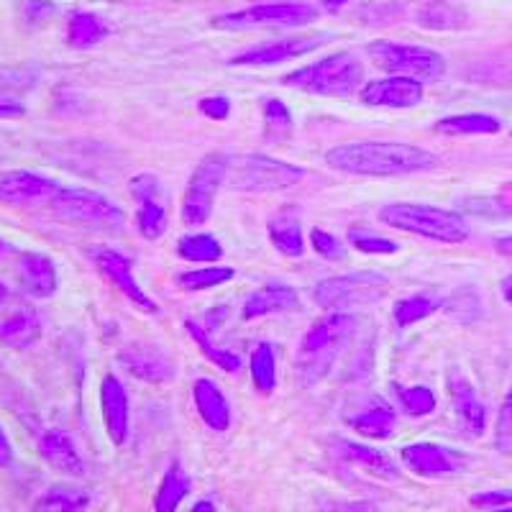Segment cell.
I'll return each mask as SVG.
<instances>
[{
	"label": "cell",
	"instance_id": "6da1fadb",
	"mask_svg": "<svg viewBox=\"0 0 512 512\" xmlns=\"http://www.w3.org/2000/svg\"><path fill=\"white\" fill-rule=\"evenodd\" d=\"M328 167L359 177H402L425 172L436 164V157L413 144L395 141H361L336 146L326 154Z\"/></svg>",
	"mask_w": 512,
	"mask_h": 512
},
{
	"label": "cell",
	"instance_id": "7a4b0ae2",
	"mask_svg": "<svg viewBox=\"0 0 512 512\" xmlns=\"http://www.w3.org/2000/svg\"><path fill=\"white\" fill-rule=\"evenodd\" d=\"M356 331V318L346 313H331L308 328L295 356L297 377L305 387H313L331 372L333 361L346 349Z\"/></svg>",
	"mask_w": 512,
	"mask_h": 512
},
{
	"label": "cell",
	"instance_id": "3957f363",
	"mask_svg": "<svg viewBox=\"0 0 512 512\" xmlns=\"http://www.w3.org/2000/svg\"><path fill=\"white\" fill-rule=\"evenodd\" d=\"M382 223L397 231H408L423 239L441 241V244H461L469 239V226L459 213L433 208L420 203H395L384 205L379 213Z\"/></svg>",
	"mask_w": 512,
	"mask_h": 512
},
{
	"label": "cell",
	"instance_id": "277c9868",
	"mask_svg": "<svg viewBox=\"0 0 512 512\" xmlns=\"http://www.w3.org/2000/svg\"><path fill=\"white\" fill-rule=\"evenodd\" d=\"M364 80V67L349 52H338L323 57L310 67H300L292 75H285V85L303 90L310 95H328V98H344L359 90Z\"/></svg>",
	"mask_w": 512,
	"mask_h": 512
},
{
	"label": "cell",
	"instance_id": "5b68a950",
	"mask_svg": "<svg viewBox=\"0 0 512 512\" xmlns=\"http://www.w3.org/2000/svg\"><path fill=\"white\" fill-rule=\"evenodd\" d=\"M303 177V167L264 157V154H244V157L228 159L226 185L236 192H274L297 185Z\"/></svg>",
	"mask_w": 512,
	"mask_h": 512
},
{
	"label": "cell",
	"instance_id": "8992f818",
	"mask_svg": "<svg viewBox=\"0 0 512 512\" xmlns=\"http://www.w3.org/2000/svg\"><path fill=\"white\" fill-rule=\"evenodd\" d=\"M387 290H390V280L382 272L338 274L315 287V303L323 310L341 313V310L359 308V305L379 303Z\"/></svg>",
	"mask_w": 512,
	"mask_h": 512
},
{
	"label": "cell",
	"instance_id": "52a82bcc",
	"mask_svg": "<svg viewBox=\"0 0 512 512\" xmlns=\"http://www.w3.org/2000/svg\"><path fill=\"white\" fill-rule=\"evenodd\" d=\"M47 205L57 221L70 223V226L100 228V231H113L123 226V210L98 192L59 187V192Z\"/></svg>",
	"mask_w": 512,
	"mask_h": 512
},
{
	"label": "cell",
	"instance_id": "ba28073f",
	"mask_svg": "<svg viewBox=\"0 0 512 512\" xmlns=\"http://www.w3.org/2000/svg\"><path fill=\"white\" fill-rule=\"evenodd\" d=\"M369 57L379 70L413 80H438L446 72V59L428 47L400 44V41H374L369 44Z\"/></svg>",
	"mask_w": 512,
	"mask_h": 512
},
{
	"label": "cell",
	"instance_id": "9c48e42d",
	"mask_svg": "<svg viewBox=\"0 0 512 512\" xmlns=\"http://www.w3.org/2000/svg\"><path fill=\"white\" fill-rule=\"evenodd\" d=\"M228 159L231 157H226L221 152L205 154L198 162V167H195V172L190 175L185 200H182V221L187 226H200V223H205L210 218L213 205H216L218 190L226 182Z\"/></svg>",
	"mask_w": 512,
	"mask_h": 512
},
{
	"label": "cell",
	"instance_id": "30bf717a",
	"mask_svg": "<svg viewBox=\"0 0 512 512\" xmlns=\"http://www.w3.org/2000/svg\"><path fill=\"white\" fill-rule=\"evenodd\" d=\"M318 18V8L308 3H262L216 16L210 24L218 31H246L254 26H308Z\"/></svg>",
	"mask_w": 512,
	"mask_h": 512
},
{
	"label": "cell",
	"instance_id": "8fae6325",
	"mask_svg": "<svg viewBox=\"0 0 512 512\" xmlns=\"http://www.w3.org/2000/svg\"><path fill=\"white\" fill-rule=\"evenodd\" d=\"M90 259H93L95 267H98L100 272H103L105 277H108V280L136 305V308H141L144 313H159L157 303H154L152 297L146 295V292L141 290L139 282H136L134 267H131V259H128V256H123L121 251L116 249H108V246H95V249H90Z\"/></svg>",
	"mask_w": 512,
	"mask_h": 512
},
{
	"label": "cell",
	"instance_id": "7c38bea8",
	"mask_svg": "<svg viewBox=\"0 0 512 512\" xmlns=\"http://www.w3.org/2000/svg\"><path fill=\"white\" fill-rule=\"evenodd\" d=\"M118 361H121V367L126 369L131 377L139 379V382L164 384L172 382L177 374L172 356L154 344H128L126 349L118 354Z\"/></svg>",
	"mask_w": 512,
	"mask_h": 512
},
{
	"label": "cell",
	"instance_id": "4fadbf2b",
	"mask_svg": "<svg viewBox=\"0 0 512 512\" xmlns=\"http://www.w3.org/2000/svg\"><path fill=\"white\" fill-rule=\"evenodd\" d=\"M331 36H292V39H280V41H267V44H259V47H251L246 52L236 54L231 59V64H244V67H269V64H282L290 62L295 57H303V54L315 52L318 47H323Z\"/></svg>",
	"mask_w": 512,
	"mask_h": 512
},
{
	"label": "cell",
	"instance_id": "5bb4252c",
	"mask_svg": "<svg viewBox=\"0 0 512 512\" xmlns=\"http://www.w3.org/2000/svg\"><path fill=\"white\" fill-rule=\"evenodd\" d=\"M57 192V182L47 175H39V172L16 169V172H6L0 177V203L6 205L49 203Z\"/></svg>",
	"mask_w": 512,
	"mask_h": 512
},
{
	"label": "cell",
	"instance_id": "9a60e30c",
	"mask_svg": "<svg viewBox=\"0 0 512 512\" xmlns=\"http://www.w3.org/2000/svg\"><path fill=\"white\" fill-rule=\"evenodd\" d=\"M402 464L418 477H446V474L459 472L464 461L456 451L436 443H413L400 451Z\"/></svg>",
	"mask_w": 512,
	"mask_h": 512
},
{
	"label": "cell",
	"instance_id": "2e32d148",
	"mask_svg": "<svg viewBox=\"0 0 512 512\" xmlns=\"http://www.w3.org/2000/svg\"><path fill=\"white\" fill-rule=\"evenodd\" d=\"M16 277L21 290L29 297H52L59 287V274L52 256L41 251H26L16 264Z\"/></svg>",
	"mask_w": 512,
	"mask_h": 512
},
{
	"label": "cell",
	"instance_id": "e0dca14e",
	"mask_svg": "<svg viewBox=\"0 0 512 512\" xmlns=\"http://www.w3.org/2000/svg\"><path fill=\"white\" fill-rule=\"evenodd\" d=\"M361 100L367 105H379V108H413L423 100V85L413 77H384V80L369 82Z\"/></svg>",
	"mask_w": 512,
	"mask_h": 512
},
{
	"label": "cell",
	"instance_id": "ac0fdd59",
	"mask_svg": "<svg viewBox=\"0 0 512 512\" xmlns=\"http://www.w3.org/2000/svg\"><path fill=\"white\" fill-rule=\"evenodd\" d=\"M346 423H349L359 436L384 441V438H390L392 433H395L397 415L395 408H392L387 400H382V397H367V400L356 405L354 415H349Z\"/></svg>",
	"mask_w": 512,
	"mask_h": 512
},
{
	"label": "cell",
	"instance_id": "d6986e66",
	"mask_svg": "<svg viewBox=\"0 0 512 512\" xmlns=\"http://www.w3.org/2000/svg\"><path fill=\"white\" fill-rule=\"evenodd\" d=\"M100 410H103V425L108 438L116 446H123L128 438V395L113 374L100 382Z\"/></svg>",
	"mask_w": 512,
	"mask_h": 512
},
{
	"label": "cell",
	"instance_id": "ffe728a7",
	"mask_svg": "<svg viewBox=\"0 0 512 512\" xmlns=\"http://www.w3.org/2000/svg\"><path fill=\"white\" fill-rule=\"evenodd\" d=\"M448 395H451V402H454L461 428L474 438L482 436L484 428H487V410H484L482 400L477 397L469 379L461 377V374H451L448 377Z\"/></svg>",
	"mask_w": 512,
	"mask_h": 512
},
{
	"label": "cell",
	"instance_id": "44dd1931",
	"mask_svg": "<svg viewBox=\"0 0 512 512\" xmlns=\"http://www.w3.org/2000/svg\"><path fill=\"white\" fill-rule=\"evenodd\" d=\"M39 454L54 472L64 474V477H82L85 474V461H82L75 441L64 431L52 428V431L44 433L39 438Z\"/></svg>",
	"mask_w": 512,
	"mask_h": 512
},
{
	"label": "cell",
	"instance_id": "7402d4cb",
	"mask_svg": "<svg viewBox=\"0 0 512 512\" xmlns=\"http://www.w3.org/2000/svg\"><path fill=\"white\" fill-rule=\"evenodd\" d=\"M41 320L39 313L29 305H18L0 315V344L8 349H29L39 341Z\"/></svg>",
	"mask_w": 512,
	"mask_h": 512
},
{
	"label": "cell",
	"instance_id": "603a6c76",
	"mask_svg": "<svg viewBox=\"0 0 512 512\" xmlns=\"http://www.w3.org/2000/svg\"><path fill=\"white\" fill-rule=\"evenodd\" d=\"M269 241L277 246V251H282L285 256L292 259H300L305 254V239H303V226H300V216H297V208L292 205H282L267 223Z\"/></svg>",
	"mask_w": 512,
	"mask_h": 512
},
{
	"label": "cell",
	"instance_id": "cb8c5ba5",
	"mask_svg": "<svg viewBox=\"0 0 512 512\" xmlns=\"http://www.w3.org/2000/svg\"><path fill=\"white\" fill-rule=\"evenodd\" d=\"M192 397H195V408H198L200 418L213 431H228L231 425V405H228L226 395L221 392L216 382L210 379H198L192 387Z\"/></svg>",
	"mask_w": 512,
	"mask_h": 512
},
{
	"label": "cell",
	"instance_id": "d4e9b609",
	"mask_svg": "<svg viewBox=\"0 0 512 512\" xmlns=\"http://www.w3.org/2000/svg\"><path fill=\"white\" fill-rule=\"evenodd\" d=\"M338 454H341V459L344 461H349V464L359 466V469H364L367 474H372V477H379V479L400 477V469H397L395 461L374 446H364V443H354V441H341L338 443Z\"/></svg>",
	"mask_w": 512,
	"mask_h": 512
},
{
	"label": "cell",
	"instance_id": "484cf974",
	"mask_svg": "<svg viewBox=\"0 0 512 512\" xmlns=\"http://www.w3.org/2000/svg\"><path fill=\"white\" fill-rule=\"evenodd\" d=\"M300 308V297L292 287L285 285H269L256 290L254 295H249L244 305V320L262 318L269 313H282V310Z\"/></svg>",
	"mask_w": 512,
	"mask_h": 512
},
{
	"label": "cell",
	"instance_id": "4316f807",
	"mask_svg": "<svg viewBox=\"0 0 512 512\" xmlns=\"http://www.w3.org/2000/svg\"><path fill=\"white\" fill-rule=\"evenodd\" d=\"M192 479L180 464H172L164 474L162 484H159L157 495H154V510L157 512H177L185 497L190 495Z\"/></svg>",
	"mask_w": 512,
	"mask_h": 512
},
{
	"label": "cell",
	"instance_id": "83f0119b",
	"mask_svg": "<svg viewBox=\"0 0 512 512\" xmlns=\"http://www.w3.org/2000/svg\"><path fill=\"white\" fill-rule=\"evenodd\" d=\"M108 34H111V29H108V24H105L103 18L88 11L72 13L70 26H67V41H70V47L75 49L95 47V44H100L103 39H108Z\"/></svg>",
	"mask_w": 512,
	"mask_h": 512
},
{
	"label": "cell",
	"instance_id": "f1b7e54d",
	"mask_svg": "<svg viewBox=\"0 0 512 512\" xmlns=\"http://www.w3.org/2000/svg\"><path fill=\"white\" fill-rule=\"evenodd\" d=\"M502 123L487 113H461V116H448L436 123V131L443 136H479L497 134Z\"/></svg>",
	"mask_w": 512,
	"mask_h": 512
},
{
	"label": "cell",
	"instance_id": "f546056e",
	"mask_svg": "<svg viewBox=\"0 0 512 512\" xmlns=\"http://www.w3.org/2000/svg\"><path fill=\"white\" fill-rule=\"evenodd\" d=\"M90 495L77 487H52L34 502V512H85Z\"/></svg>",
	"mask_w": 512,
	"mask_h": 512
},
{
	"label": "cell",
	"instance_id": "4dcf8cb0",
	"mask_svg": "<svg viewBox=\"0 0 512 512\" xmlns=\"http://www.w3.org/2000/svg\"><path fill=\"white\" fill-rule=\"evenodd\" d=\"M177 254L187 262H218L223 256V246L213 233H190L177 244Z\"/></svg>",
	"mask_w": 512,
	"mask_h": 512
},
{
	"label": "cell",
	"instance_id": "1f68e13d",
	"mask_svg": "<svg viewBox=\"0 0 512 512\" xmlns=\"http://www.w3.org/2000/svg\"><path fill=\"white\" fill-rule=\"evenodd\" d=\"M251 379H254V387L264 395L274 390L277 384V356L269 344H259L251 354Z\"/></svg>",
	"mask_w": 512,
	"mask_h": 512
},
{
	"label": "cell",
	"instance_id": "d6a6232c",
	"mask_svg": "<svg viewBox=\"0 0 512 512\" xmlns=\"http://www.w3.org/2000/svg\"><path fill=\"white\" fill-rule=\"evenodd\" d=\"M441 308V300L431 295H413L402 297L400 303L395 305V323L400 328H408L413 323H420L423 318H428L431 313Z\"/></svg>",
	"mask_w": 512,
	"mask_h": 512
},
{
	"label": "cell",
	"instance_id": "836d02e7",
	"mask_svg": "<svg viewBox=\"0 0 512 512\" xmlns=\"http://www.w3.org/2000/svg\"><path fill=\"white\" fill-rule=\"evenodd\" d=\"M187 331H190V336L198 341V346L203 349V354L208 356L216 367H221L223 372L228 374H236L241 369V359L236 354H231V351H223V349H216V346L210 344L208 341V331L205 328H200L195 320H187Z\"/></svg>",
	"mask_w": 512,
	"mask_h": 512
},
{
	"label": "cell",
	"instance_id": "e575fe53",
	"mask_svg": "<svg viewBox=\"0 0 512 512\" xmlns=\"http://www.w3.org/2000/svg\"><path fill=\"white\" fill-rule=\"evenodd\" d=\"M236 277L231 267H205V269H195V272H185L177 277V285L182 290H208V287H218L223 282H231Z\"/></svg>",
	"mask_w": 512,
	"mask_h": 512
},
{
	"label": "cell",
	"instance_id": "d590c367",
	"mask_svg": "<svg viewBox=\"0 0 512 512\" xmlns=\"http://www.w3.org/2000/svg\"><path fill=\"white\" fill-rule=\"evenodd\" d=\"M292 131V113L282 100H267L264 103V134L267 139H287Z\"/></svg>",
	"mask_w": 512,
	"mask_h": 512
},
{
	"label": "cell",
	"instance_id": "8d00e7d4",
	"mask_svg": "<svg viewBox=\"0 0 512 512\" xmlns=\"http://www.w3.org/2000/svg\"><path fill=\"white\" fill-rule=\"evenodd\" d=\"M395 392L402 410L413 418H423L436 410V395L428 387H395Z\"/></svg>",
	"mask_w": 512,
	"mask_h": 512
},
{
	"label": "cell",
	"instance_id": "74e56055",
	"mask_svg": "<svg viewBox=\"0 0 512 512\" xmlns=\"http://www.w3.org/2000/svg\"><path fill=\"white\" fill-rule=\"evenodd\" d=\"M136 223H139V231L144 239H162L164 231H167V210H164L157 200H146V203L139 205Z\"/></svg>",
	"mask_w": 512,
	"mask_h": 512
},
{
	"label": "cell",
	"instance_id": "f35d334b",
	"mask_svg": "<svg viewBox=\"0 0 512 512\" xmlns=\"http://www.w3.org/2000/svg\"><path fill=\"white\" fill-rule=\"evenodd\" d=\"M420 24L428 26V29L448 31V29H459L464 24V16H461L456 8H451L446 0H436L431 6H425L420 11Z\"/></svg>",
	"mask_w": 512,
	"mask_h": 512
},
{
	"label": "cell",
	"instance_id": "ab89813d",
	"mask_svg": "<svg viewBox=\"0 0 512 512\" xmlns=\"http://www.w3.org/2000/svg\"><path fill=\"white\" fill-rule=\"evenodd\" d=\"M349 241L354 249L364 251V254L379 256V254H395L397 251L395 241H390L387 236H379V233L364 231V228H351Z\"/></svg>",
	"mask_w": 512,
	"mask_h": 512
},
{
	"label": "cell",
	"instance_id": "60d3db41",
	"mask_svg": "<svg viewBox=\"0 0 512 512\" xmlns=\"http://www.w3.org/2000/svg\"><path fill=\"white\" fill-rule=\"evenodd\" d=\"M495 448L500 451V454L512 456V387L505 395V400H502L500 415H497Z\"/></svg>",
	"mask_w": 512,
	"mask_h": 512
},
{
	"label": "cell",
	"instance_id": "b9f144b4",
	"mask_svg": "<svg viewBox=\"0 0 512 512\" xmlns=\"http://www.w3.org/2000/svg\"><path fill=\"white\" fill-rule=\"evenodd\" d=\"M310 244H313V249L318 251L323 259H331V262H338V259H344L346 256L344 244H341L336 236L323 231V228H313V231H310Z\"/></svg>",
	"mask_w": 512,
	"mask_h": 512
},
{
	"label": "cell",
	"instance_id": "7bdbcfd3",
	"mask_svg": "<svg viewBox=\"0 0 512 512\" xmlns=\"http://www.w3.org/2000/svg\"><path fill=\"white\" fill-rule=\"evenodd\" d=\"M54 13V6L49 0H21V16L29 26H39L49 21Z\"/></svg>",
	"mask_w": 512,
	"mask_h": 512
},
{
	"label": "cell",
	"instance_id": "ee69618b",
	"mask_svg": "<svg viewBox=\"0 0 512 512\" xmlns=\"http://www.w3.org/2000/svg\"><path fill=\"white\" fill-rule=\"evenodd\" d=\"M131 192L139 203H146V200H157L159 195V182L154 175H139L131 180Z\"/></svg>",
	"mask_w": 512,
	"mask_h": 512
},
{
	"label": "cell",
	"instance_id": "f6af8a7d",
	"mask_svg": "<svg viewBox=\"0 0 512 512\" xmlns=\"http://www.w3.org/2000/svg\"><path fill=\"white\" fill-rule=\"evenodd\" d=\"M200 113L213 121H226L228 113H231V103L223 95H216V98H205L200 100Z\"/></svg>",
	"mask_w": 512,
	"mask_h": 512
},
{
	"label": "cell",
	"instance_id": "bcb514c9",
	"mask_svg": "<svg viewBox=\"0 0 512 512\" xmlns=\"http://www.w3.org/2000/svg\"><path fill=\"white\" fill-rule=\"evenodd\" d=\"M474 507H502L512 505V489H492V492H479L472 495Z\"/></svg>",
	"mask_w": 512,
	"mask_h": 512
},
{
	"label": "cell",
	"instance_id": "7dc6e473",
	"mask_svg": "<svg viewBox=\"0 0 512 512\" xmlns=\"http://www.w3.org/2000/svg\"><path fill=\"white\" fill-rule=\"evenodd\" d=\"M13 446H11V438H8L6 428L0 425V469H8L13 464Z\"/></svg>",
	"mask_w": 512,
	"mask_h": 512
},
{
	"label": "cell",
	"instance_id": "c3c4849f",
	"mask_svg": "<svg viewBox=\"0 0 512 512\" xmlns=\"http://www.w3.org/2000/svg\"><path fill=\"white\" fill-rule=\"evenodd\" d=\"M24 116V105L16 100L0 98V118H21Z\"/></svg>",
	"mask_w": 512,
	"mask_h": 512
},
{
	"label": "cell",
	"instance_id": "681fc988",
	"mask_svg": "<svg viewBox=\"0 0 512 512\" xmlns=\"http://www.w3.org/2000/svg\"><path fill=\"white\" fill-rule=\"evenodd\" d=\"M495 249L500 251L502 256H507V259H512V236H510V239L495 241Z\"/></svg>",
	"mask_w": 512,
	"mask_h": 512
},
{
	"label": "cell",
	"instance_id": "f907efd6",
	"mask_svg": "<svg viewBox=\"0 0 512 512\" xmlns=\"http://www.w3.org/2000/svg\"><path fill=\"white\" fill-rule=\"evenodd\" d=\"M190 512H218V510H216V505H213V502H210V500H198V502H195V505L190 507Z\"/></svg>",
	"mask_w": 512,
	"mask_h": 512
},
{
	"label": "cell",
	"instance_id": "816d5d0a",
	"mask_svg": "<svg viewBox=\"0 0 512 512\" xmlns=\"http://www.w3.org/2000/svg\"><path fill=\"white\" fill-rule=\"evenodd\" d=\"M349 512H382V510L374 507L372 502H354V505L349 507Z\"/></svg>",
	"mask_w": 512,
	"mask_h": 512
},
{
	"label": "cell",
	"instance_id": "f5cc1de1",
	"mask_svg": "<svg viewBox=\"0 0 512 512\" xmlns=\"http://www.w3.org/2000/svg\"><path fill=\"white\" fill-rule=\"evenodd\" d=\"M502 295H505L507 303L512 305V274L510 277H505V282H502Z\"/></svg>",
	"mask_w": 512,
	"mask_h": 512
},
{
	"label": "cell",
	"instance_id": "db71d44e",
	"mask_svg": "<svg viewBox=\"0 0 512 512\" xmlns=\"http://www.w3.org/2000/svg\"><path fill=\"white\" fill-rule=\"evenodd\" d=\"M6 300H8V287L3 285V282H0V308L6 305Z\"/></svg>",
	"mask_w": 512,
	"mask_h": 512
},
{
	"label": "cell",
	"instance_id": "11a10c76",
	"mask_svg": "<svg viewBox=\"0 0 512 512\" xmlns=\"http://www.w3.org/2000/svg\"><path fill=\"white\" fill-rule=\"evenodd\" d=\"M346 0H326V8H331V11H336V8L344 6Z\"/></svg>",
	"mask_w": 512,
	"mask_h": 512
},
{
	"label": "cell",
	"instance_id": "9f6ffc18",
	"mask_svg": "<svg viewBox=\"0 0 512 512\" xmlns=\"http://www.w3.org/2000/svg\"><path fill=\"white\" fill-rule=\"evenodd\" d=\"M495 512H512V505H502V507H495Z\"/></svg>",
	"mask_w": 512,
	"mask_h": 512
},
{
	"label": "cell",
	"instance_id": "6f0895ef",
	"mask_svg": "<svg viewBox=\"0 0 512 512\" xmlns=\"http://www.w3.org/2000/svg\"><path fill=\"white\" fill-rule=\"evenodd\" d=\"M0 254H3V241H0Z\"/></svg>",
	"mask_w": 512,
	"mask_h": 512
}]
</instances>
